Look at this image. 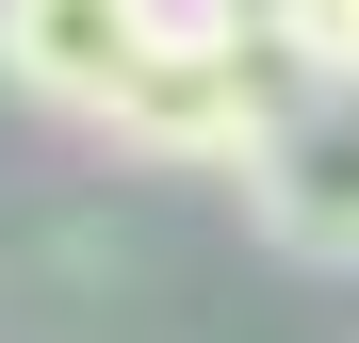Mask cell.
I'll return each instance as SVG.
<instances>
[{
	"label": "cell",
	"mask_w": 359,
	"mask_h": 343,
	"mask_svg": "<svg viewBox=\"0 0 359 343\" xmlns=\"http://www.w3.org/2000/svg\"><path fill=\"white\" fill-rule=\"evenodd\" d=\"M294 98V66L278 49H229V33H163L131 82H114V114L98 131L131 147V163H180V180H229V163L262 147V114Z\"/></svg>",
	"instance_id": "6da1fadb"
},
{
	"label": "cell",
	"mask_w": 359,
	"mask_h": 343,
	"mask_svg": "<svg viewBox=\"0 0 359 343\" xmlns=\"http://www.w3.org/2000/svg\"><path fill=\"white\" fill-rule=\"evenodd\" d=\"M229 180H245L262 246H294V262H359V82H294Z\"/></svg>",
	"instance_id": "7a4b0ae2"
},
{
	"label": "cell",
	"mask_w": 359,
	"mask_h": 343,
	"mask_svg": "<svg viewBox=\"0 0 359 343\" xmlns=\"http://www.w3.org/2000/svg\"><path fill=\"white\" fill-rule=\"evenodd\" d=\"M163 49V0H0V82L49 98V114H114V82H131Z\"/></svg>",
	"instance_id": "3957f363"
},
{
	"label": "cell",
	"mask_w": 359,
	"mask_h": 343,
	"mask_svg": "<svg viewBox=\"0 0 359 343\" xmlns=\"http://www.w3.org/2000/svg\"><path fill=\"white\" fill-rule=\"evenodd\" d=\"M294 82H359V0H294Z\"/></svg>",
	"instance_id": "277c9868"
}]
</instances>
